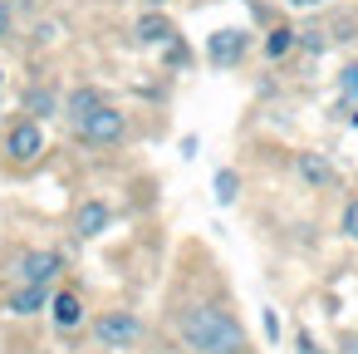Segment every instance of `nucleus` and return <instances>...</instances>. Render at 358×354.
I'll list each match as a JSON object with an SVG mask.
<instances>
[{"mask_svg": "<svg viewBox=\"0 0 358 354\" xmlns=\"http://www.w3.org/2000/svg\"><path fill=\"white\" fill-rule=\"evenodd\" d=\"M172 35H177V25H172L167 15H143V20H138V40H143V45H167Z\"/></svg>", "mask_w": 358, "mask_h": 354, "instance_id": "f8f14e48", "label": "nucleus"}, {"mask_svg": "<svg viewBox=\"0 0 358 354\" xmlns=\"http://www.w3.org/2000/svg\"><path fill=\"white\" fill-rule=\"evenodd\" d=\"M299 45H304L309 55H319V50H324V30H299Z\"/></svg>", "mask_w": 358, "mask_h": 354, "instance_id": "a211bd4d", "label": "nucleus"}, {"mask_svg": "<svg viewBox=\"0 0 358 354\" xmlns=\"http://www.w3.org/2000/svg\"><path fill=\"white\" fill-rule=\"evenodd\" d=\"M50 315H55V325L69 334V329H79L84 320H89V310H84V300L74 295V290H59L55 300H50Z\"/></svg>", "mask_w": 358, "mask_h": 354, "instance_id": "1a4fd4ad", "label": "nucleus"}, {"mask_svg": "<svg viewBox=\"0 0 358 354\" xmlns=\"http://www.w3.org/2000/svg\"><path fill=\"white\" fill-rule=\"evenodd\" d=\"M294 344H299V354H319V349H314V339H309V329H304V334H294Z\"/></svg>", "mask_w": 358, "mask_h": 354, "instance_id": "412c9836", "label": "nucleus"}, {"mask_svg": "<svg viewBox=\"0 0 358 354\" xmlns=\"http://www.w3.org/2000/svg\"><path fill=\"white\" fill-rule=\"evenodd\" d=\"M108 226H113V207H108V202L89 197V202H79V207H74V236L94 241V236H103Z\"/></svg>", "mask_w": 358, "mask_h": 354, "instance_id": "423d86ee", "label": "nucleus"}, {"mask_svg": "<svg viewBox=\"0 0 358 354\" xmlns=\"http://www.w3.org/2000/svg\"><path fill=\"white\" fill-rule=\"evenodd\" d=\"M348 354H358V349H348Z\"/></svg>", "mask_w": 358, "mask_h": 354, "instance_id": "a878e982", "label": "nucleus"}, {"mask_svg": "<svg viewBox=\"0 0 358 354\" xmlns=\"http://www.w3.org/2000/svg\"><path fill=\"white\" fill-rule=\"evenodd\" d=\"M152 6H167V0H152Z\"/></svg>", "mask_w": 358, "mask_h": 354, "instance_id": "b1692460", "label": "nucleus"}, {"mask_svg": "<svg viewBox=\"0 0 358 354\" xmlns=\"http://www.w3.org/2000/svg\"><path fill=\"white\" fill-rule=\"evenodd\" d=\"M353 349H358V339H353Z\"/></svg>", "mask_w": 358, "mask_h": 354, "instance_id": "393cba45", "label": "nucleus"}, {"mask_svg": "<svg viewBox=\"0 0 358 354\" xmlns=\"http://www.w3.org/2000/svg\"><path fill=\"white\" fill-rule=\"evenodd\" d=\"M177 329H182V344L196 349V354H245V329L236 315H226L221 305H187L177 315Z\"/></svg>", "mask_w": 358, "mask_h": 354, "instance_id": "f257e3e1", "label": "nucleus"}, {"mask_svg": "<svg viewBox=\"0 0 358 354\" xmlns=\"http://www.w3.org/2000/svg\"><path fill=\"white\" fill-rule=\"evenodd\" d=\"M50 285H15L10 290V300H6V310L10 315H40V310H50Z\"/></svg>", "mask_w": 358, "mask_h": 354, "instance_id": "6e6552de", "label": "nucleus"}, {"mask_svg": "<svg viewBox=\"0 0 358 354\" xmlns=\"http://www.w3.org/2000/svg\"><path fill=\"white\" fill-rule=\"evenodd\" d=\"M6 153H10V163H35V158L45 153V128H40L35 118L15 123V128L6 133Z\"/></svg>", "mask_w": 358, "mask_h": 354, "instance_id": "20e7f679", "label": "nucleus"}, {"mask_svg": "<svg viewBox=\"0 0 358 354\" xmlns=\"http://www.w3.org/2000/svg\"><path fill=\"white\" fill-rule=\"evenodd\" d=\"M294 40H299V30H289V25H275V30L265 35V60H285Z\"/></svg>", "mask_w": 358, "mask_h": 354, "instance_id": "ddd939ff", "label": "nucleus"}, {"mask_svg": "<svg viewBox=\"0 0 358 354\" xmlns=\"http://www.w3.org/2000/svg\"><path fill=\"white\" fill-rule=\"evenodd\" d=\"M338 89H343V104H358V64H343Z\"/></svg>", "mask_w": 358, "mask_h": 354, "instance_id": "dca6fc26", "label": "nucleus"}, {"mask_svg": "<svg viewBox=\"0 0 358 354\" xmlns=\"http://www.w3.org/2000/svg\"><path fill=\"white\" fill-rule=\"evenodd\" d=\"M123 133H128V118H123L113 104H103L99 114H89L84 123H74V138H84V143H99V148H113V143H123Z\"/></svg>", "mask_w": 358, "mask_h": 354, "instance_id": "7ed1b4c3", "label": "nucleus"}, {"mask_svg": "<svg viewBox=\"0 0 358 354\" xmlns=\"http://www.w3.org/2000/svg\"><path fill=\"white\" fill-rule=\"evenodd\" d=\"M25 109H30V114H35V123H40V118H50V114H55V94L40 84V89H30V94H25Z\"/></svg>", "mask_w": 358, "mask_h": 354, "instance_id": "2eb2a0df", "label": "nucleus"}, {"mask_svg": "<svg viewBox=\"0 0 358 354\" xmlns=\"http://www.w3.org/2000/svg\"><path fill=\"white\" fill-rule=\"evenodd\" d=\"M294 172H299V182H309V187H334L338 182V172H334V163L324 158V153H299L294 158Z\"/></svg>", "mask_w": 358, "mask_h": 354, "instance_id": "0eeeda50", "label": "nucleus"}, {"mask_svg": "<svg viewBox=\"0 0 358 354\" xmlns=\"http://www.w3.org/2000/svg\"><path fill=\"white\" fill-rule=\"evenodd\" d=\"M265 334L280 339V315H275V310H265Z\"/></svg>", "mask_w": 358, "mask_h": 354, "instance_id": "6ab92c4d", "label": "nucleus"}, {"mask_svg": "<svg viewBox=\"0 0 358 354\" xmlns=\"http://www.w3.org/2000/svg\"><path fill=\"white\" fill-rule=\"evenodd\" d=\"M196 148H201V138L192 133V138H182V158H196Z\"/></svg>", "mask_w": 358, "mask_h": 354, "instance_id": "aec40b11", "label": "nucleus"}, {"mask_svg": "<svg viewBox=\"0 0 358 354\" xmlns=\"http://www.w3.org/2000/svg\"><path fill=\"white\" fill-rule=\"evenodd\" d=\"M108 99H103V89H94V84H84V89H74L69 94V104H64V114H69V123H84L89 114H99Z\"/></svg>", "mask_w": 358, "mask_h": 354, "instance_id": "9b49d317", "label": "nucleus"}, {"mask_svg": "<svg viewBox=\"0 0 358 354\" xmlns=\"http://www.w3.org/2000/svg\"><path fill=\"white\" fill-rule=\"evenodd\" d=\"M89 329H94V339H99L103 349H133V344L143 339V320H138L133 310H103Z\"/></svg>", "mask_w": 358, "mask_h": 354, "instance_id": "f03ea898", "label": "nucleus"}, {"mask_svg": "<svg viewBox=\"0 0 358 354\" xmlns=\"http://www.w3.org/2000/svg\"><path fill=\"white\" fill-rule=\"evenodd\" d=\"M343 236L358 241V197H348V207H343Z\"/></svg>", "mask_w": 358, "mask_h": 354, "instance_id": "f3484780", "label": "nucleus"}, {"mask_svg": "<svg viewBox=\"0 0 358 354\" xmlns=\"http://www.w3.org/2000/svg\"><path fill=\"white\" fill-rule=\"evenodd\" d=\"M245 45H250V40H245L241 30H216L211 45H206V55H211V64H236V60L245 55Z\"/></svg>", "mask_w": 358, "mask_h": 354, "instance_id": "9d476101", "label": "nucleus"}, {"mask_svg": "<svg viewBox=\"0 0 358 354\" xmlns=\"http://www.w3.org/2000/svg\"><path fill=\"white\" fill-rule=\"evenodd\" d=\"M6 30H10V11H6V0H0V40H6Z\"/></svg>", "mask_w": 358, "mask_h": 354, "instance_id": "4be33fe9", "label": "nucleus"}, {"mask_svg": "<svg viewBox=\"0 0 358 354\" xmlns=\"http://www.w3.org/2000/svg\"><path fill=\"white\" fill-rule=\"evenodd\" d=\"M289 6H299V11H304V6H319V0H289Z\"/></svg>", "mask_w": 358, "mask_h": 354, "instance_id": "5701e85b", "label": "nucleus"}, {"mask_svg": "<svg viewBox=\"0 0 358 354\" xmlns=\"http://www.w3.org/2000/svg\"><path fill=\"white\" fill-rule=\"evenodd\" d=\"M211 197H216V202H221V207H231V202H236V197H241V177H236V172H231V168H221V172H216V177H211Z\"/></svg>", "mask_w": 358, "mask_h": 354, "instance_id": "4468645a", "label": "nucleus"}, {"mask_svg": "<svg viewBox=\"0 0 358 354\" xmlns=\"http://www.w3.org/2000/svg\"><path fill=\"white\" fill-rule=\"evenodd\" d=\"M59 266H64L59 251H25L15 261V275H20V285H50L59 275Z\"/></svg>", "mask_w": 358, "mask_h": 354, "instance_id": "39448f33", "label": "nucleus"}]
</instances>
